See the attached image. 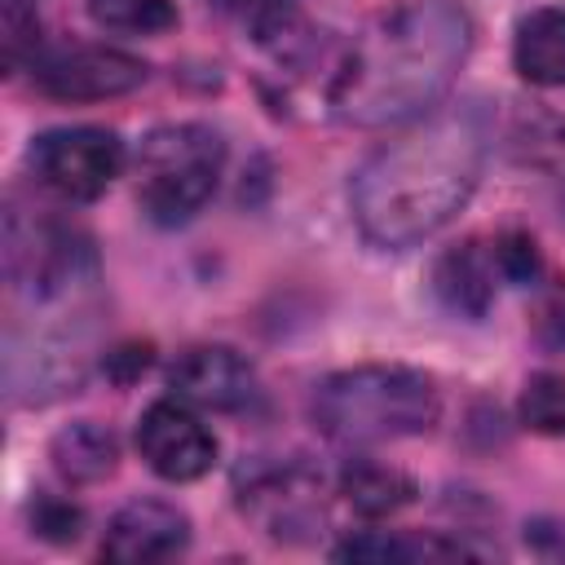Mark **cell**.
<instances>
[{"instance_id": "obj_1", "label": "cell", "mask_w": 565, "mask_h": 565, "mask_svg": "<svg viewBox=\"0 0 565 565\" xmlns=\"http://www.w3.org/2000/svg\"><path fill=\"white\" fill-rule=\"evenodd\" d=\"M490 150V110L459 102L419 115L362 159L349 185L353 221L375 247H411L437 234L477 190Z\"/></svg>"}, {"instance_id": "obj_2", "label": "cell", "mask_w": 565, "mask_h": 565, "mask_svg": "<svg viewBox=\"0 0 565 565\" xmlns=\"http://www.w3.org/2000/svg\"><path fill=\"white\" fill-rule=\"evenodd\" d=\"M472 49V18L459 0H397L353 40L331 110L353 128H397L437 110Z\"/></svg>"}, {"instance_id": "obj_3", "label": "cell", "mask_w": 565, "mask_h": 565, "mask_svg": "<svg viewBox=\"0 0 565 565\" xmlns=\"http://www.w3.org/2000/svg\"><path fill=\"white\" fill-rule=\"evenodd\" d=\"M309 411L331 441L371 446V441L428 433L441 415V397L424 371L397 362H371L327 375L313 388Z\"/></svg>"}, {"instance_id": "obj_4", "label": "cell", "mask_w": 565, "mask_h": 565, "mask_svg": "<svg viewBox=\"0 0 565 565\" xmlns=\"http://www.w3.org/2000/svg\"><path fill=\"white\" fill-rule=\"evenodd\" d=\"M225 141L207 124H163L141 141L137 203L154 225L190 221L221 181Z\"/></svg>"}, {"instance_id": "obj_5", "label": "cell", "mask_w": 565, "mask_h": 565, "mask_svg": "<svg viewBox=\"0 0 565 565\" xmlns=\"http://www.w3.org/2000/svg\"><path fill=\"white\" fill-rule=\"evenodd\" d=\"M26 163H31L35 181L44 190H53L57 199L93 203L124 172V141L110 128H93V124L49 128L31 141Z\"/></svg>"}, {"instance_id": "obj_6", "label": "cell", "mask_w": 565, "mask_h": 565, "mask_svg": "<svg viewBox=\"0 0 565 565\" xmlns=\"http://www.w3.org/2000/svg\"><path fill=\"white\" fill-rule=\"evenodd\" d=\"M146 79V62L106 44H66L31 62V84L57 102H106L124 97Z\"/></svg>"}, {"instance_id": "obj_7", "label": "cell", "mask_w": 565, "mask_h": 565, "mask_svg": "<svg viewBox=\"0 0 565 565\" xmlns=\"http://www.w3.org/2000/svg\"><path fill=\"white\" fill-rule=\"evenodd\" d=\"M4 260H9V278L18 291L53 296L75 282L79 260H88V243L57 221H35V216L22 221L13 212L4 230Z\"/></svg>"}, {"instance_id": "obj_8", "label": "cell", "mask_w": 565, "mask_h": 565, "mask_svg": "<svg viewBox=\"0 0 565 565\" xmlns=\"http://www.w3.org/2000/svg\"><path fill=\"white\" fill-rule=\"evenodd\" d=\"M137 450L146 468L163 481H194L216 459V437L203 428V419L177 397V402H150L137 419Z\"/></svg>"}, {"instance_id": "obj_9", "label": "cell", "mask_w": 565, "mask_h": 565, "mask_svg": "<svg viewBox=\"0 0 565 565\" xmlns=\"http://www.w3.org/2000/svg\"><path fill=\"white\" fill-rule=\"evenodd\" d=\"M168 388L185 406H207V411H238L256 397V371L243 353L225 344H194L177 353L168 366Z\"/></svg>"}, {"instance_id": "obj_10", "label": "cell", "mask_w": 565, "mask_h": 565, "mask_svg": "<svg viewBox=\"0 0 565 565\" xmlns=\"http://www.w3.org/2000/svg\"><path fill=\"white\" fill-rule=\"evenodd\" d=\"M190 543V516L163 499H132L124 503L102 539V556L106 561H168L177 552H185Z\"/></svg>"}, {"instance_id": "obj_11", "label": "cell", "mask_w": 565, "mask_h": 565, "mask_svg": "<svg viewBox=\"0 0 565 565\" xmlns=\"http://www.w3.org/2000/svg\"><path fill=\"white\" fill-rule=\"evenodd\" d=\"M499 252L494 243H481V238H468L459 247H450L437 269H433V291L441 296L446 309L463 313V318H481L490 305H494V291H499Z\"/></svg>"}, {"instance_id": "obj_12", "label": "cell", "mask_w": 565, "mask_h": 565, "mask_svg": "<svg viewBox=\"0 0 565 565\" xmlns=\"http://www.w3.org/2000/svg\"><path fill=\"white\" fill-rule=\"evenodd\" d=\"M318 486L309 477H300L296 468H278L260 481H252V490H243V512H252L265 534L274 539H291V530H305L318 516Z\"/></svg>"}, {"instance_id": "obj_13", "label": "cell", "mask_w": 565, "mask_h": 565, "mask_svg": "<svg viewBox=\"0 0 565 565\" xmlns=\"http://www.w3.org/2000/svg\"><path fill=\"white\" fill-rule=\"evenodd\" d=\"M512 66L525 84L565 88V9H534L516 22Z\"/></svg>"}, {"instance_id": "obj_14", "label": "cell", "mask_w": 565, "mask_h": 565, "mask_svg": "<svg viewBox=\"0 0 565 565\" xmlns=\"http://www.w3.org/2000/svg\"><path fill=\"white\" fill-rule=\"evenodd\" d=\"M53 455V468L71 481V486H93V481H106L119 463V441L110 437V428L93 424V419H79L71 428H62L49 446Z\"/></svg>"}, {"instance_id": "obj_15", "label": "cell", "mask_w": 565, "mask_h": 565, "mask_svg": "<svg viewBox=\"0 0 565 565\" xmlns=\"http://www.w3.org/2000/svg\"><path fill=\"white\" fill-rule=\"evenodd\" d=\"M340 494L362 516H388V512H397L415 499V481L402 468H388V463H375V459H353L340 472Z\"/></svg>"}, {"instance_id": "obj_16", "label": "cell", "mask_w": 565, "mask_h": 565, "mask_svg": "<svg viewBox=\"0 0 565 565\" xmlns=\"http://www.w3.org/2000/svg\"><path fill=\"white\" fill-rule=\"evenodd\" d=\"M463 543L433 539V534H358L335 547L340 561H428V556H463Z\"/></svg>"}, {"instance_id": "obj_17", "label": "cell", "mask_w": 565, "mask_h": 565, "mask_svg": "<svg viewBox=\"0 0 565 565\" xmlns=\"http://www.w3.org/2000/svg\"><path fill=\"white\" fill-rule=\"evenodd\" d=\"M88 18L102 31L159 35V31L177 26V4L172 0H88Z\"/></svg>"}, {"instance_id": "obj_18", "label": "cell", "mask_w": 565, "mask_h": 565, "mask_svg": "<svg viewBox=\"0 0 565 565\" xmlns=\"http://www.w3.org/2000/svg\"><path fill=\"white\" fill-rule=\"evenodd\" d=\"M521 424L543 437H565V375L561 371H539L530 375L521 393Z\"/></svg>"}, {"instance_id": "obj_19", "label": "cell", "mask_w": 565, "mask_h": 565, "mask_svg": "<svg viewBox=\"0 0 565 565\" xmlns=\"http://www.w3.org/2000/svg\"><path fill=\"white\" fill-rule=\"evenodd\" d=\"M516 154L525 163H539V168H565V119L561 115H547V110H534L516 124Z\"/></svg>"}, {"instance_id": "obj_20", "label": "cell", "mask_w": 565, "mask_h": 565, "mask_svg": "<svg viewBox=\"0 0 565 565\" xmlns=\"http://www.w3.org/2000/svg\"><path fill=\"white\" fill-rule=\"evenodd\" d=\"M0 26H4V62L18 71L26 57L35 62V44H40V18L26 0H4V13H0Z\"/></svg>"}, {"instance_id": "obj_21", "label": "cell", "mask_w": 565, "mask_h": 565, "mask_svg": "<svg viewBox=\"0 0 565 565\" xmlns=\"http://www.w3.org/2000/svg\"><path fill=\"white\" fill-rule=\"evenodd\" d=\"M494 252H499V269H503L508 282L530 287V282L539 278V269H543L539 247H534V238H525V234H503V238H494Z\"/></svg>"}, {"instance_id": "obj_22", "label": "cell", "mask_w": 565, "mask_h": 565, "mask_svg": "<svg viewBox=\"0 0 565 565\" xmlns=\"http://www.w3.org/2000/svg\"><path fill=\"white\" fill-rule=\"evenodd\" d=\"M31 525L40 539H53V543H75L79 539V525H84V512L71 508L66 499H40L31 508Z\"/></svg>"}, {"instance_id": "obj_23", "label": "cell", "mask_w": 565, "mask_h": 565, "mask_svg": "<svg viewBox=\"0 0 565 565\" xmlns=\"http://www.w3.org/2000/svg\"><path fill=\"white\" fill-rule=\"evenodd\" d=\"M534 335L547 349H565V278H552V287L543 291L534 313Z\"/></svg>"}]
</instances>
